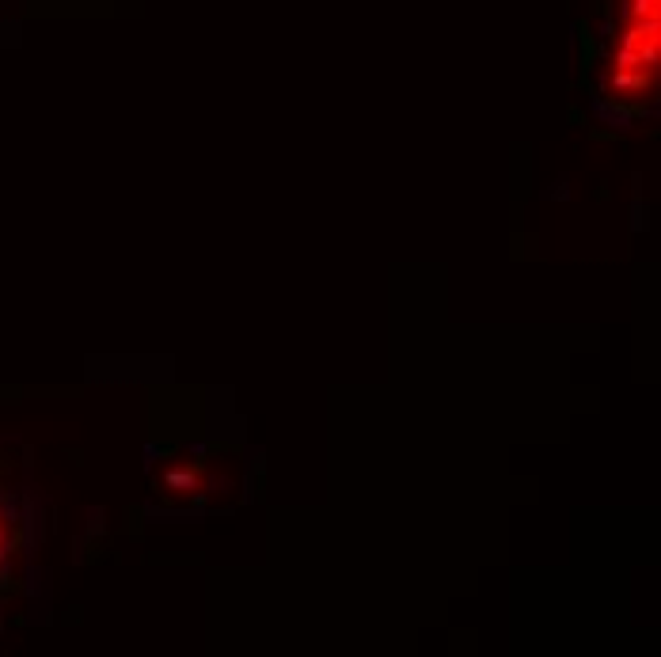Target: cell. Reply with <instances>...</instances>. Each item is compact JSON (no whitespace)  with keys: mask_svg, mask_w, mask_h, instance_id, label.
I'll use <instances>...</instances> for the list:
<instances>
[{"mask_svg":"<svg viewBox=\"0 0 661 657\" xmlns=\"http://www.w3.org/2000/svg\"><path fill=\"white\" fill-rule=\"evenodd\" d=\"M0 559H4V521H0Z\"/></svg>","mask_w":661,"mask_h":657,"instance_id":"obj_1","label":"cell"}]
</instances>
